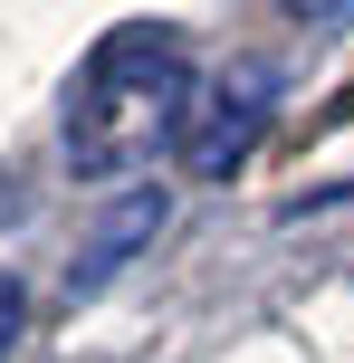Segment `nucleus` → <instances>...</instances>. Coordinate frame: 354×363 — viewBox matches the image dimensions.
I'll return each mask as SVG.
<instances>
[{
    "mask_svg": "<svg viewBox=\"0 0 354 363\" xmlns=\"http://www.w3.org/2000/svg\"><path fill=\"white\" fill-rule=\"evenodd\" d=\"M144 230H163V191H144V201H134V211L115 220V230L96 239V249L77 258V268H67V287H77V296H96V287H106V277H115V258H125V249H134V239H144Z\"/></svg>",
    "mask_w": 354,
    "mask_h": 363,
    "instance_id": "3",
    "label": "nucleus"
},
{
    "mask_svg": "<svg viewBox=\"0 0 354 363\" xmlns=\"http://www.w3.org/2000/svg\"><path fill=\"white\" fill-rule=\"evenodd\" d=\"M192 125V57H182V29L163 19H125L87 48L67 86V163L77 182H125L144 172L153 153H172Z\"/></svg>",
    "mask_w": 354,
    "mask_h": 363,
    "instance_id": "1",
    "label": "nucleus"
},
{
    "mask_svg": "<svg viewBox=\"0 0 354 363\" xmlns=\"http://www.w3.org/2000/svg\"><path fill=\"white\" fill-rule=\"evenodd\" d=\"M268 115H278V77H268V57H230L211 86H192V125H182V163L201 182L240 172L249 144L268 134Z\"/></svg>",
    "mask_w": 354,
    "mask_h": 363,
    "instance_id": "2",
    "label": "nucleus"
},
{
    "mask_svg": "<svg viewBox=\"0 0 354 363\" xmlns=\"http://www.w3.org/2000/svg\"><path fill=\"white\" fill-rule=\"evenodd\" d=\"M19 325H29V296H19V277H0V363H10Z\"/></svg>",
    "mask_w": 354,
    "mask_h": 363,
    "instance_id": "4",
    "label": "nucleus"
}]
</instances>
